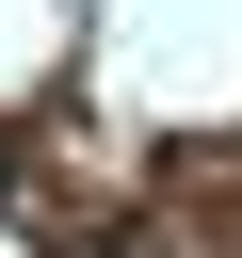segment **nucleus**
<instances>
[{
  "instance_id": "obj_1",
  "label": "nucleus",
  "mask_w": 242,
  "mask_h": 258,
  "mask_svg": "<svg viewBox=\"0 0 242 258\" xmlns=\"http://www.w3.org/2000/svg\"><path fill=\"white\" fill-rule=\"evenodd\" d=\"M0 194H16V145H0Z\"/></svg>"
}]
</instances>
